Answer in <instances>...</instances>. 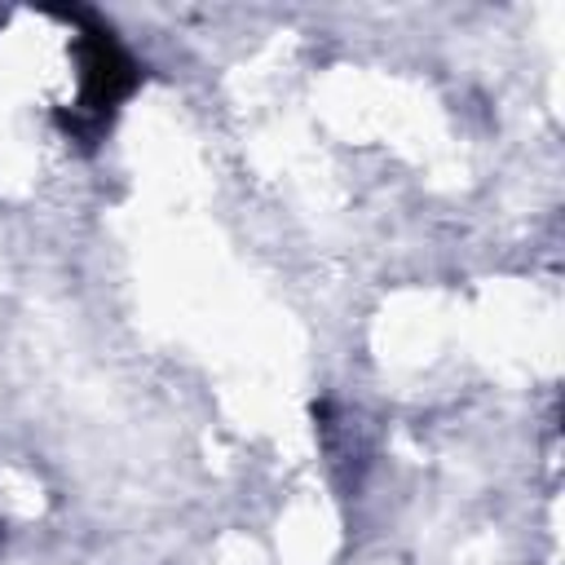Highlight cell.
<instances>
[{"label": "cell", "instance_id": "6da1fadb", "mask_svg": "<svg viewBox=\"0 0 565 565\" xmlns=\"http://www.w3.org/2000/svg\"><path fill=\"white\" fill-rule=\"evenodd\" d=\"M57 13H62L66 22H75L79 97H75L71 106H57V110H53V124H57V132H62L66 141L93 150V146L110 132L119 106L141 88V66H137V57L115 40V31H110L102 18H93V13H84V9H57Z\"/></svg>", "mask_w": 565, "mask_h": 565}]
</instances>
